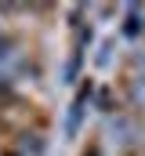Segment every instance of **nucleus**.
<instances>
[{"mask_svg":"<svg viewBox=\"0 0 145 156\" xmlns=\"http://www.w3.org/2000/svg\"><path fill=\"white\" fill-rule=\"evenodd\" d=\"M83 105H87V91H83V94H76V102L69 105V120H65V138H76V131H80V120H83Z\"/></svg>","mask_w":145,"mask_h":156,"instance_id":"nucleus-1","label":"nucleus"},{"mask_svg":"<svg viewBox=\"0 0 145 156\" xmlns=\"http://www.w3.org/2000/svg\"><path fill=\"white\" fill-rule=\"evenodd\" d=\"M138 29H142V22H138V7H131V15H127V26H123V33H127V37H138Z\"/></svg>","mask_w":145,"mask_h":156,"instance_id":"nucleus-2","label":"nucleus"},{"mask_svg":"<svg viewBox=\"0 0 145 156\" xmlns=\"http://www.w3.org/2000/svg\"><path fill=\"white\" fill-rule=\"evenodd\" d=\"M109 51H112V44L105 40V44H102V55H98V66H109Z\"/></svg>","mask_w":145,"mask_h":156,"instance_id":"nucleus-3","label":"nucleus"},{"mask_svg":"<svg viewBox=\"0 0 145 156\" xmlns=\"http://www.w3.org/2000/svg\"><path fill=\"white\" fill-rule=\"evenodd\" d=\"M11 156H15V153H11Z\"/></svg>","mask_w":145,"mask_h":156,"instance_id":"nucleus-4","label":"nucleus"}]
</instances>
